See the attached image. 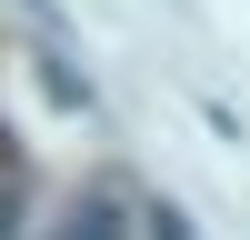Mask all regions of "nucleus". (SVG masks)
<instances>
[{
	"label": "nucleus",
	"instance_id": "obj_1",
	"mask_svg": "<svg viewBox=\"0 0 250 240\" xmlns=\"http://www.w3.org/2000/svg\"><path fill=\"white\" fill-rule=\"evenodd\" d=\"M60 240H120V200H110V190H90L70 220H60Z\"/></svg>",
	"mask_w": 250,
	"mask_h": 240
},
{
	"label": "nucleus",
	"instance_id": "obj_3",
	"mask_svg": "<svg viewBox=\"0 0 250 240\" xmlns=\"http://www.w3.org/2000/svg\"><path fill=\"white\" fill-rule=\"evenodd\" d=\"M0 240H20V200H10V180H0Z\"/></svg>",
	"mask_w": 250,
	"mask_h": 240
},
{
	"label": "nucleus",
	"instance_id": "obj_2",
	"mask_svg": "<svg viewBox=\"0 0 250 240\" xmlns=\"http://www.w3.org/2000/svg\"><path fill=\"white\" fill-rule=\"evenodd\" d=\"M140 230H150V240H190V220H180L170 200H150V210H140Z\"/></svg>",
	"mask_w": 250,
	"mask_h": 240
}]
</instances>
